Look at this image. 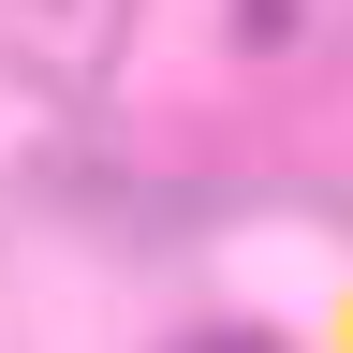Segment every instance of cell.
<instances>
[{"instance_id":"1","label":"cell","mask_w":353,"mask_h":353,"mask_svg":"<svg viewBox=\"0 0 353 353\" xmlns=\"http://www.w3.org/2000/svg\"><path fill=\"white\" fill-rule=\"evenodd\" d=\"M118 44V0H0V59H30V74H88Z\"/></svg>"},{"instance_id":"2","label":"cell","mask_w":353,"mask_h":353,"mask_svg":"<svg viewBox=\"0 0 353 353\" xmlns=\"http://www.w3.org/2000/svg\"><path fill=\"white\" fill-rule=\"evenodd\" d=\"M176 353H280L265 324H206V339H176Z\"/></svg>"}]
</instances>
